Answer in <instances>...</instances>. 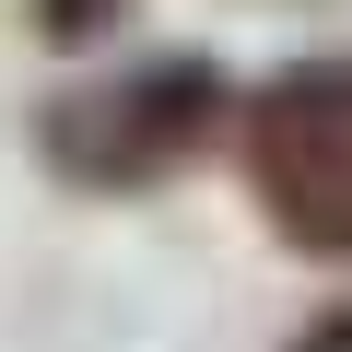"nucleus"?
I'll use <instances>...</instances> for the list:
<instances>
[{
	"instance_id": "2",
	"label": "nucleus",
	"mask_w": 352,
	"mask_h": 352,
	"mask_svg": "<svg viewBox=\"0 0 352 352\" xmlns=\"http://www.w3.org/2000/svg\"><path fill=\"white\" fill-rule=\"evenodd\" d=\"M235 153H247V188L258 212L317 247L352 258V59H294L235 106Z\"/></svg>"
},
{
	"instance_id": "4",
	"label": "nucleus",
	"mask_w": 352,
	"mask_h": 352,
	"mask_svg": "<svg viewBox=\"0 0 352 352\" xmlns=\"http://www.w3.org/2000/svg\"><path fill=\"white\" fill-rule=\"evenodd\" d=\"M294 352H352V305H329V317H317V329H305Z\"/></svg>"
},
{
	"instance_id": "1",
	"label": "nucleus",
	"mask_w": 352,
	"mask_h": 352,
	"mask_svg": "<svg viewBox=\"0 0 352 352\" xmlns=\"http://www.w3.org/2000/svg\"><path fill=\"white\" fill-rule=\"evenodd\" d=\"M223 129H235V94H223L212 59H141V71H106V82L59 94L36 118V141L71 188H164Z\"/></svg>"
},
{
	"instance_id": "3",
	"label": "nucleus",
	"mask_w": 352,
	"mask_h": 352,
	"mask_svg": "<svg viewBox=\"0 0 352 352\" xmlns=\"http://www.w3.org/2000/svg\"><path fill=\"white\" fill-rule=\"evenodd\" d=\"M129 12V0H36V24H47V47H94L106 24Z\"/></svg>"
}]
</instances>
